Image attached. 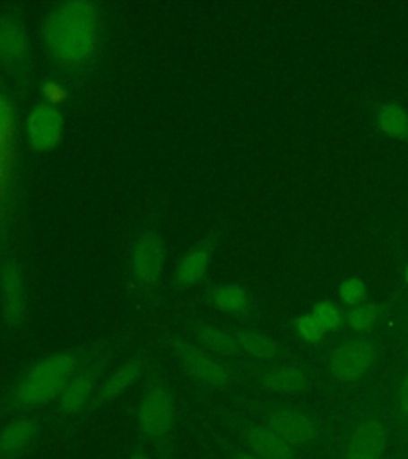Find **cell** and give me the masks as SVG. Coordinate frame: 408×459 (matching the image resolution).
I'll list each match as a JSON object with an SVG mask.
<instances>
[{"instance_id": "1", "label": "cell", "mask_w": 408, "mask_h": 459, "mask_svg": "<svg viewBox=\"0 0 408 459\" xmlns=\"http://www.w3.org/2000/svg\"><path fill=\"white\" fill-rule=\"evenodd\" d=\"M85 362L79 352L59 351L30 364L0 397V420L48 411Z\"/></svg>"}, {"instance_id": "2", "label": "cell", "mask_w": 408, "mask_h": 459, "mask_svg": "<svg viewBox=\"0 0 408 459\" xmlns=\"http://www.w3.org/2000/svg\"><path fill=\"white\" fill-rule=\"evenodd\" d=\"M45 42L65 65H79L93 55L100 36V13L90 2L59 4L45 20Z\"/></svg>"}, {"instance_id": "3", "label": "cell", "mask_w": 408, "mask_h": 459, "mask_svg": "<svg viewBox=\"0 0 408 459\" xmlns=\"http://www.w3.org/2000/svg\"><path fill=\"white\" fill-rule=\"evenodd\" d=\"M136 432L147 448H161L171 442L178 426V401L171 385L155 377L139 395L136 405Z\"/></svg>"}, {"instance_id": "4", "label": "cell", "mask_w": 408, "mask_h": 459, "mask_svg": "<svg viewBox=\"0 0 408 459\" xmlns=\"http://www.w3.org/2000/svg\"><path fill=\"white\" fill-rule=\"evenodd\" d=\"M106 375L108 373H104V366L100 362H85L72 377L53 407L43 413L45 423L65 429L67 434L77 429V424Z\"/></svg>"}, {"instance_id": "5", "label": "cell", "mask_w": 408, "mask_h": 459, "mask_svg": "<svg viewBox=\"0 0 408 459\" xmlns=\"http://www.w3.org/2000/svg\"><path fill=\"white\" fill-rule=\"evenodd\" d=\"M171 351L182 370L201 386L209 389H227L233 383V373L229 367L206 351L203 346L186 338L174 337L171 340Z\"/></svg>"}, {"instance_id": "6", "label": "cell", "mask_w": 408, "mask_h": 459, "mask_svg": "<svg viewBox=\"0 0 408 459\" xmlns=\"http://www.w3.org/2000/svg\"><path fill=\"white\" fill-rule=\"evenodd\" d=\"M145 372H147V364L141 358L129 359L120 366L115 367L114 370L108 373L104 380L100 381L93 401L88 405V409L77 424V429H80L90 418L100 413V410L106 409L114 402L122 399L123 395L128 394L137 383L143 381Z\"/></svg>"}, {"instance_id": "7", "label": "cell", "mask_w": 408, "mask_h": 459, "mask_svg": "<svg viewBox=\"0 0 408 459\" xmlns=\"http://www.w3.org/2000/svg\"><path fill=\"white\" fill-rule=\"evenodd\" d=\"M377 360V348L367 338H352L338 344L330 354L329 370L342 383L358 381L369 373Z\"/></svg>"}, {"instance_id": "8", "label": "cell", "mask_w": 408, "mask_h": 459, "mask_svg": "<svg viewBox=\"0 0 408 459\" xmlns=\"http://www.w3.org/2000/svg\"><path fill=\"white\" fill-rule=\"evenodd\" d=\"M42 415H20L8 418L0 426V459H22L36 448L43 432Z\"/></svg>"}, {"instance_id": "9", "label": "cell", "mask_w": 408, "mask_h": 459, "mask_svg": "<svg viewBox=\"0 0 408 459\" xmlns=\"http://www.w3.org/2000/svg\"><path fill=\"white\" fill-rule=\"evenodd\" d=\"M0 307L4 321L20 329L28 317V290L24 274L16 262H8L0 276Z\"/></svg>"}, {"instance_id": "10", "label": "cell", "mask_w": 408, "mask_h": 459, "mask_svg": "<svg viewBox=\"0 0 408 459\" xmlns=\"http://www.w3.org/2000/svg\"><path fill=\"white\" fill-rule=\"evenodd\" d=\"M265 424L292 446L311 444L317 437L315 420L300 410L291 407L270 410Z\"/></svg>"}, {"instance_id": "11", "label": "cell", "mask_w": 408, "mask_h": 459, "mask_svg": "<svg viewBox=\"0 0 408 459\" xmlns=\"http://www.w3.org/2000/svg\"><path fill=\"white\" fill-rule=\"evenodd\" d=\"M387 445V430L378 420H364L346 442L344 459H381Z\"/></svg>"}, {"instance_id": "12", "label": "cell", "mask_w": 408, "mask_h": 459, "mask_svg": "<svg viewBox=\"0 0 408 459\" xmlns=\"http://www.w3.org/2000/svg\"><path fill=\"white\" fill-rule=\"evenodd\" d=\"M166 249L163 239L155 233L143 235L136 243L133 252V270L137 280L152 286L155 284L165 270Z\"/></svg>"}, {"instance_id": "13", "label": "cell", "mask_w": 408, "mask_h": 459, "mask_svg": "<svg viewBox=\"0 0 408 459\" xmlns=\"http://www.w3.org/2000/svg\"><path fill=\"white\" fill-rule=\"evenodd\" d=\"M63 117L53 106H37L26 122L29 143L39 151H50L63 136Z\"/></svg>"}, {"instance_id": "14", "label": "cell", "mask_w": 408, "mask_h": 459, "mask_svg": "<svg viewBox=\"0 0 408 459\" xmlns=\"http://www.w3.org/2000/svg\"><path fill=\"white\" fill-rule=\"evenodd\" d=\"M29 39L22 20L13 13L0 14V61L12 67L26 65Z\"/></svg>"}, {"instance_id": "15", "label": "cell", "mask_w": 408, "mask_h": 459, "mask_svg": "<svg viewBox=\"0 0 408 459\" xmlns=\"http://www.w3.org/2000/svg\"><path fill=\"white\" fill-rule=\"evenodd\" d=\"M246 450L260 459H294V446L266 424H247L243 429Z\"/></svg>"}, {"instance_id": "16", "label": "cell", "mask_w": 408, "mask_h": 459, "mask_svg": "<svg viewBox=\"0 0 408 459\" xmlns=\"http://www.w3.org/2000/svg\"><path fill=\"white\" fill-rule=\"evenodd\" d=\"M262 386L278 394H299L308 387V377L294 366L272 367L260 377Z\"/></svg>"}, {"instance_id": "17", "label": "cell", "mask_w": 408, "mask_h": 459, "mask_svg": "<svg viewBox=\"0 0 408 459\" xmlns=\"http://www.w3.org/2000/svg\"><path fill=\"white\" fill-rule=\"evenodd\" d=\"M195 335L198 344L206 351L217 356L231 358L241 351L238 346L237 337L229 333L227 330L221 329L213 324L200 323L195 325Z\"/></svg>"}, {"instance_id": "18", "label": "cell", "mask_w": 408, "mask_h": 459, "mask_svg": "<svg viewBox=\"0 0 408 459\" xmlns=\"http://www.w3.org/2000/svg\"><path fill=\"white\" fill-rule=\"evenodd\" d=\"M209 260H211L209 249L204 246L195 247L180 258L179 265L176 270V278L180 286L192 287L200 284L208 273Z\"/></svg>"}, {"instance_id": "19", "label": "cell", "mask_w": 408, "mask_h": 459, "mask_svg": "<svg viewBox=\"0 0 408 459\" xmlns=\"http://www.w3.org/2000/svg\"><path fill=\"white\" fill-rule=\"evenodd\" d=\"M215 309L227 315H239L249 308V295L238 284H222L215 287L211 294Z\"/></svg>"}, {"instance_id": "20", "label": "cell", "mask_w": 408, "mask_h": 459, "mask_svg": "<svg viewBox=\"0 0 408 459\" xmlns=\"http://www.w3.org/2000/svg\"><path fill=\"white\" fill-rule=\"evenodd\" d=\"M237 337L238 346L241 351L246 352L247 356L260 360H272L278 356V344L264 333L252 332V330H244L239 332Z\"/></svg>"}, {"instance_id": "21", "label": "cell", "mask_w": 408, "mask_h": 459, "mask_svg": "<svg viewBox=\"0 0 408 459\" xmlns=\"http://www.w3.org/2000/svg\"><path fill=\"white\" fill-rule=\"evenodd\" d=\"M377 126L387 136L408 141V114L395 104H385L377 112Z\"/></svg>"}, {"instance_id": "22", "label": "cell", "mask_w": 408, "mask_h": 459, "mask_svg": "<svg viewBox=\"0 0 408 459\" xmlns=\"http://www.w3.org/2000/svg\"><path fill=\"white\" fill-rule=\"evenodd\" d=\"M13 134V110L8 100L0 94V179L5 174L8 143Z\"/></svg>"}, {"instance_id": "23", "label": "cell", "mask_w": 408, "mask_h": 459, "mask_svg": "<svg viewBox=\"0 0 408 459\" xmlns=\"http://www.w3.org/2000/svg\"><path fill=\"white\" fill-rule=\"evenodd\" d=\"M378 316H380V311H378L377 305L362 303V305L354 307V308L348 311L346 323L354 332L364 333V332H369V330L372 329L375 323L378 321Z\"/></svg>"}, {"instance_id": "24", "label": "cell", "mask_w": 408, "mask_h": 459, "mask_svg": "<svg viewBox=\"0 0 408 459\" xmlns=\"http://www.w3.org/2000/svg\"><path fill=\"white\" fill-rule=\"evenodd\" d=\"M311 315L315 316L316 321L323 327L324 332H335L342 327L343 324V313L338 308L335 303L332 301H321L317 303Z\"/></svg>"}, {"instance_id": "25", "label": "cell", "mask_w": 408, "mask_h": 459, "mask_svg": "<svg viewBox=\"0 0 408 459\" xmlns=\"http://www.w3.org/2000/svg\"><path fill=\"white\" fill-rule=\"evenodd\" d=\"M338 295L344 305L354 308V307L362 305L366 300L367 286L364 284V281L359 280V278H350L342 282V286L338 289Z\"/></svg>"}, {"instance_id": "26", "label": "cell", "mask_w": 408, "mask_h": 459, "mask_svg": "<svg viewBox=\"0 0 408 459\" xmlns=\"http://www.w3.org/2000/svg\"><path fill=\"white\" fill-rule=\"evenodd\" d=\"M295 329L297 333L300 335L307 343H317L323 340L326 332L319 323L316 321L315 316L308 313V315H301L297 321H295Z\"/></svg>"}, {"instance_id": "27", "label": "cell", "mask_w": 408, "mask_h": 459, "mask_svg": "<svg viewBox=\"0 0 408 459\" xmlns=\"http://www.w3.org/2000/svg\"><path fill=\"white\" fill-rule=\"evenodd\" d=\"M43 94L47 100H50L51 104H57L65 100V90L56 82H48L47 85L43 86Z\"/></svg>"}, {"instance_id": "28", "label": "cell", "mask_w": 408, "mask_h": 459, "mask_svg": "<svg viewBox=\"0 0 408 459\" xmlns=\"http://www.w3.org/2000/svg\"><path fill=\"white\" fill-rule=\"evenodd\" d=\"M399 409L402 416L408 421V373L402 378L401 386H399Z\"/></svg>"}, {"instance_id": "29", "label": "cell", "mask_w": 408, "mask_h": 459, "mask_svg": "<svg viewBox=\"0 0 408 459\" xmlns=\"http://www.w3.org/2000/svg\"><path fill=\"white\" fill-rule=\"evenodd\" d=\"M128 459H157L153 455H152L151 450L147 448V450H137V452L131 453L129 455Z\"/></svg>"}, {"instance_id": "30", "label": "cell", "mask_w": 408, "mask_h": 459, "mask_svg": "<svg viewBox=\"0 0 408 459\" xmlns=\"http://www.w3.org/2000/svg\"><path fill=\"white\" fill-rule=\"evenodd\" d=\"M231 459H260L256 456V455H252L251 452H247V450H235V452H231Z\"/></svg>"}, {"instance_id": "31", "label": "cell", "mask_w": 408, "mask_h": 459, "mask_svg": "<svg viewBox=\"0 0 408 459\" xmlns=\"http://www.w3.org/2000/svg\"><path fill=\"white\" fill-rule=\"evenodd\" d=\"M405 281H407V282H408V266H407V270H405Z\"/></svg>"}]
</instances>
